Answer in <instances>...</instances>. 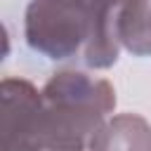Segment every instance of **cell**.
Instances as JSON below:
<instances>
[{
	"mask_svg": "<svg viewBox=\"0 0 151 151\" xmlns=\"http://www.w3.org/2000/svg\"><path fill=\"white\" fill-rule=\"evenodd\" d=\"M123 0H31L24 35L31 50L52 61L78 59L87 68L118 61V14Z\"/></svg>",
	"mask_w": 151,
	"mask_h": 151,
	"instance_id": "obj_1",
	"label": "cell"
},
{
	"mask_svg": "<svg viewBox=\"0 0 151 151\" xmlns=\"http://www.w3.org/2000/svg\"><path fill=\"white\" fill-rule=\"evenodd\" d=\"M92 132L26 78L2 80V151H85Z\"/></svg>",
	"mask_w": 151,
	"mask_h": 151,
	"instance_id": "obj_2",
	"label": "cell"
},
{
	"mask_svg": "<svg viewBox=\"0 0 151 151\" xmlns=\"http://www.w3.org/2000/svg\"><path fill=\"white\" fill-rule=\"evenodd\" d=\"M42 99L68 111L92 134L109 120V113L116 109L113 85L104 78H94L76 68L54 73L42 87Z\"/></svg>",
	"mask_w": 151,
	"mask_h": 151,
	"instance_id": "obj_3",
	"label": "cell"
},
{
	"mask_svg": "<svg viewBox=\"0 0 151 151\" xmlns=\"http://www.w3.org/2000/svg\"><path fill=\"white\" fill-rule=\"evenodd\" d=\"M87 151H151V123L139 113L111 116L90 137Z\"/></svg>",
	"mask_w": 151,
	"mask_h": 151,
	"instance_id": "obj_4",
	"label": "cell"
},
{
	"mask_svg": "<svg viewBox=\"0 0 151 151\" xmlns=\"http://www.w3.org/2000/svg\"><path fill=\"white\" fill-rule=\"evenodd\" d=\"M120 47L137 57L151 54V0H123L118 14Z\"/></svg>",
	"mask_w": 151,
	"mask_h": 151,
	"instance_id": "obj_5",
	"label": "cell"
}]
</instances>
